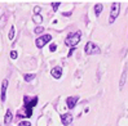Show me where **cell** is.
I'll use <instances>...</instances> for the list:
<instances>
[{"instance_id": "cell-1", "label": "cell", "mask_w": 128, "mask_h": 126, "mask_svg": "<svg viewBox=\"0 0 128 126\" xmlns=\"http://www.w3.org/2000/svg\"><path fill=\"white\" fill-rule=\"evenodd\" d=\"M80 39H82V32H80V31L70 32L69 35L66 36V39H65V44H66L67 46L74 48L75 45H78V44L80 42Z\"/></svg>"}, {"instance_id": "cell-2", "label": "cell", "mask_w": 128, "mask_h": 126, "mask_svg": "<svg viewBox=\"0 0 128 126\" xmlns=\"http://www.w3.org/2000/svg\"><path fill=\"white\" fill-rule=\"evenodd\" d=\"M119 13H120V4H119L118 1L112 3V4H111V8H110V18H109L110 23H114L115 19H116L118 16H119Z\"/></svg>"}, {"instance_id": "cell-3", "label": "cell", "mask_w": 128, "mask_h": 126, "mask_svg": "<svg viewBox=\"0 0 128 126\" xmlns=\"http://www.w3.org/2000/svg\"><path fill=\"white\" fill-rule=\"evenodd\" d=\"M84 51H86V54H88V55H93V54H100V53H101V49H100L98 45H96L94 42L88 41V42L86 44Z\"/></svg>"}, {"instance_id": "cell-4", "label": "cell", "mask_w": 128, "mask_h": 126, "mask_svg": "<svg viewBox=\"0 0 128 126\" xmlns=\"http://www.w3.org/2000/svg\"><path fill=\"white\" fill-rule=\"evenodd\" d=\"M50 40H52V36H50L49 34H47V35H42V36H39V38L35 40V45L39 48V49H42V48L46 46V44H48Z\"/></svg>"}, {"instance_id": "cell-5", "label": "cell", "mask_w": 128, "mask_h": 126, "mask_svg": "<svg viewBox=\"0 0 128 126\" xmlns=\"http://www.w3.org/2000/svg\"><path fill=\"white\" fill-rule=\"evenodd\" d=\"M38 100H39V98H38V97L28 98L27 95H25V97H24V104H25V107L24 108H26L28 111H32V108L38 104Z\"/></svg>"}, {"instance_id": "cell-6", "label": "cell", "mask_w": 128, "mask_h": 126, "mask_svg": "<svg viewBox=\"0 0 128 126\" xmlns=\"http://www.w3.org/2000/svg\"><path fill=\"white\" fill-rule=\"evenodd\" d=\"M78 102H79V97H67L66 98V104L70 109H74L75 106L78 104Z\"/></svg>"}, {"instance_id": "cell-7", "label": "cell", "mask_w": 128, "mask_h": 126, "mask_svg": "<svg viewBox=\"0 0 128 126\" xmlns=\"http://www.w3.org/2000/svg\"><path fill=\"white\" fill-rule=\"evenodd\" d=\"M61 121H62V125L67 126V125H70L72 122V115L70 112H67V113H62L61 115Z\"/></svg>"}, {"instance_id": "cell-8", "label": "cell", "mask_w": 128, "mask_h": 126, "mask_svg": "<svg viewBox=\"0 0 128 126\" xmlns=\"http://www.w3.org/2000/svg\"><path fill=\"white\" fill-rule=\"evenodd\" d=\"M6 89H8V80H3V83H2V94H0L2 102H5V99H6Z\"/></svg>"}, {"instance_id": "cell-9", "label": "cell", "mask_w": 128, "mask_h": 126, "mask_svg": "<svg viewBox=\"0 0 128 126\" xmlns=\"http://www.w3.org/2000/svg\"><path fill=\"white\" fill-rule=\"evenodd\" d=\"M50 75H52V77L53 79H61V76H62V68L60 67V66H56V67H53V70L50 71Z\"/></svg>"}, {"instance_id": "cell-10", "label": "cell", "mask_w": 128, "mask_h": 126, "mask_svg": "<svg viewBox=\"0 0 128 126\" xmlns=\"http://www.w3.org/2000/svg\"><path fill=\"white\" fill-rule=\"evenodd\" d=\"M126 80H127V66L123 70V73H122V77H120V81H119V89L122 90L124 87V84H126Z\"/></svg>"}, {"instance_id": "cell-11", "label": "cell", "mask_w": 128, "mask_h": 126, "mask_svg": "<svg viewBox=\"0 0 128 126\" xmlns=\"http://www.w3.org/2000/svg\"><path fill=\"white\" fill-rule=\"evenodd\" d=\"M12 120H13V113L8 109V111H6V113H5V117H4V124L8 125V124L12 122Z\"/></svg>"}, {"instance_id": "cell-12", "label": "cell", "mask_w": 128, "mask_h": 126, "mask_svg": "<svg viewBox=\"0 0 128 126\" xmlns=\"http://www.w3.org/2000/svg\"><path fill=\"white\" fill-rule=\"evenodd\" d=\"M102 9H104V5L102 4H96L94 5V14H96V17H100Z\"/></svg>"}, {"instance_id": "cell-13", "label": "cell", "mask_w": 128, "mask_h": 126, "mask_svg": "<svg viewBox=\"0 0 128 126\" xmlns=\"http://www.w3.org/2000/svg\"><path fill=\"white\" fill-rule=\"evenodd\" d=\"M14 35H16V28H14V26H12L10 30H9V34H8V39H9L10 41L14 39Z\"/></svg>"}, {"instance_id": "cell-14", "label": "cell", "mask_w": 128, "mask_h": 126, "mask_svg": "<svg viewBox=\"0 0 128 126\" xmlns=\"http://www.w3.org/2000/svg\"><path fill=\"white\" fill-rule=\"evenodd\" d=\"M25 81H27V83H30V81H32L35 79V73H26V75L24 76Z\"/></svg>"}, {"instance_id": "cell-15", "label": "cell", "mask_w": 128, "mask_h": 126, "mask_svg": "<svg viewBox=\"0 0 128 126\" xmlns=\"http://www.w3.org/2000/svg\"><path fill=\"white\" fill-rule=\"evenodd\" d=\"M32 19H34L35 23H39V25L43 22V17L40 16V14H36V16H34V18H32Z\"/></svg>"}, {"instance_id": "cell-16", "label": "cell", "mask_w": 128, "mask_h": 126, "mask_svg": "<svg viewBox=\"0 0 128 126\" xmlns=\"http://www.w3.org/2000/svg\"><path fill=\"white\" fill-rule=\"evenodd\" d=\"M60 5H61V3H58V1H53V3H52V8H53V10H54V12H57V10H58V8H60Z\"/></svg>"}, {"instance_id": "cell-17", "label": "cell", "mask_w": 128, "mask_h": 126, "mask_svg": "<svg viewBox=\"0 0 128 126\" xmlns=\"http://www.w3.org/2000/svg\"><path fill=\"white\" fill-rule=\"evenodd\" d=\"M43 32H44V27L38 26V27L35 28V34H36V35H40V34H43Z\"/></svg>"}, {"instance_id": "cell-18", "label": "cell", "mask_w": 128, "mask_h": 126, "mask_svg": "<svg viewBox=\"0 0 128 126\" xmlns=\"http://www.w3.org/2000/svg\"><path fill=\"white\" fill-rule=\"evenodd\" d=\"M9 55H10L12 59H17V57H18V54H17V51H16V50H12Z\"/></svg>"}, {"instance_id": "cell-19", "label": "cell", "mask_w": 128, "mask_h": 126, "mask_svg": "<svg viewBox=\"0 0 128 126\" xmlns=\"http://www.w3.org/2000/svg\"><path fill=\"white\" fill-rule=\"evenodd\" d=\"M18 126H31V122L30 121H21L18 124Z\"/></svg>"}, {"instance_id": "cell-20", "label": "cell", "mask_w": 128, "mask_h": 126, "mask_svg": "<svg viewBox=\"0 0 128 126\" xmlns=\"http://www.w3.org/2000/svg\"><path fill=\"white\" fill-rule=\"evenodd\" d=\"M56 49H57V45H56V44H50L49 50L52 51V53H54V51H56Z\"/></svg>"}, {"instance_id": "cell-21", "label": "cell", "mask_w": 128, "mask_h": 126, "mask_svg": "<svg viewBox=\"0 0 128 126\" xmlns=\"http://www.w3.org/2000/svg\"><path fill=\"white\" fill-rule=\"evenodd\" d=\"M40 12H42V8H40V6H35V8H34L35 16H36V14H40Z\"/></svg>"}, {"instance_id": "cell-22", "label": "cell", "mask_w": 128, "mask_h": 126, "mask_svg": "<svg viewBox=\"0 0 128 126\" xmlns=\"http://www.w3.org/2000/svg\"><path fill=\"white\" fill-rule=\"evenodd\" d=\"M72 53H74V49H71V50H70V51H69V57H70V55H71V54H72Z\"/></svg>"}]
</instances>
